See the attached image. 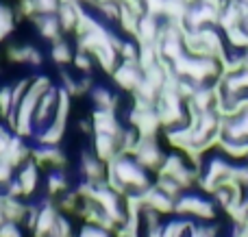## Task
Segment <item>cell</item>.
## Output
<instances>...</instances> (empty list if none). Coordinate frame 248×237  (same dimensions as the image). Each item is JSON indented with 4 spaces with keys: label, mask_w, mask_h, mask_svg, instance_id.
<instances>
[{
    "label": "cell",
    "mask_w": 248,
    "mask_h": 237,
    "mask_svg": "<svg viewBox=\"0 0 248 237\" xmlns=\"http://www.w3.org/2000/svg\"><path fill=\"white\" fill-rule=\"evenodd\" d=\"M107 174L116 177L128 192H137V194L144 192L146 187L153 185L150 172L148 170H144L135 159H133V157H128V155H118L113 161H109L107 163Z\"/></svg>",
    "instance_id": "6da1fadb"
},
{
    "label": "cell",
    "mask_w": 248,
    "mask_h": 237,
    "mask_svg": "<svg viewBox=\"0 0 248 237\" xmlns=\"http://www.w3.org/2000/svg\"><path fill=\"white\" fill-rule=\"evenodd\" d=\"M153 183H155V185H157L166 196H170L172 200L181 198V194L185 192L183 187H181L179 183L174 181V178H172V177H163V174H155V181H153Z\"/></svg>",
    "instance_id": "7402d4cb"
},
{
    "label": "cell",
    "mask_w": 248,
    "mask_h": 237,
    "mask_svg": "<svg viewBox=\"0 0 248 237\" xmlns=\"http://www.w3.org/2000/svg\"><path fill=\"white\" fill-rule=\"evenodd\" d=\"M77 237H113V233H107V231L94 224H83V229L77 233Z\"/></svg>",
    "instance_id": "83f0119b"
},
{
    "label": "cell",
    "mask_w": 248,
    "mask_h": 237,
    "mask_svg": "<svg viewBox=\"0 0 248 237\" xmlns=\"http://www.w3.org/2000/svg\"><path fill=\"white\" fill-rule=\"evenodd\" d=\"M92 57H94V59L98 61V65L103 68V72H107V74H111L113 70L118 68V59H120L118 50H116V48H113L109 42L105 44V46H100Z\"/></svg>",
    "instance_id": "ffe728a7"
},
{
    "label": "cell",
    "mask_w": 248,
    "mask_h": 237,
    "mask_svg": "<svg viewBox=\"0 0 248 237\" xmlns=\"http://www.w3.org/2000/svg\"><path fill=\"white\" fill-rule=\"evenodd\" d=\"M111 78L122 91L133 94L135 87L140 85L141 78H144V72H141L140 63H128V61H122V63L111 72Z\"/></svg>",
    "instance_id": "52a82bcc"
},
{
    "label": "cell",
    "mask_w": 248,
    "mask_h": 237,
    "mask_svg": "<svg viewBox=\"0 0 248 237\" xmlns=\"http://www.w3.org/2000/svg\"><path fill=\"white\" fill-rule=\"evenodd\" d=\"M65 137V126L63 124H57V122H50L46 129L37 131L33 135V142L37 146H59Z\"/></svg>",
    "instance_id": "2e32d148"
},
{
    "label": "cell",
    "mask_w": 248,
    "mask_h": 237,
    "mask_svg": "<svg viewBox=\"0 0 248 237\" xmlns=\"http://www.w3.org/2000/svg\"><path fill=\"white\" fill-rule=\"evenodd\" d=\"M55 203H57V209H59L61 213H65V216H77L78 209H81V205H83V200L77 192L70 190V192H65L63 196L55 198Z\"/></svg>",
    "instance_id": "44dd1931"
},
{
    "label": "cell",
    "mask_w": 248,
    "mask_h": 237,
    "mask_svg": "<svg viewBox=\"0 0 248 237\" xmlns=\"http://www.w3.org/2000/svg\"><path fill=\"white\" fill-rule=\"evenodd\" d=\"M59 76H61V83H63L61 87H63V89H68V94L72 96V98H77V96H78V83L74 81L68 72H61Z\"/></svg>",
    "instance_id": "1f68e13d"
},
{
    "label": "cell",
    "mask_w": 248,
    "mask_h": 237,
    "mask_svg": "<svg viewBox=\"0 0 248 237\" xmlns=\"http://www.w3.org/2000/svg\"><path fill=\"white\" fill-rule=\"evenodd\" d=\"M78 131L85 135H94V129H92V120H78Z\"/></svg>",
    "instance_id": "d590c367"
},
{
    "label": "cell",
    "mask_w": 248,
    "mask_h": 237,
    "mask_svg": "<svg viewBox=\"0 0 248 237\" xmlns=\"http://www.w3.org/2000/svg\"><path fill=\"white\" fill-rule=\"evenodd\" d=\"M92 150L98 157L100 161L109 163L113 161L118 155H120V142L113 135H105V133H94V139H92Z\"/></svg>",
    "instance_id": "7c38bea8"
},
{
    "label": "cell",
    "mask_w": 248,
    "mask_h": 237,
    "mask_svg": "<svg viewBox=\"0 0 248 237\" xmlns=\"http://www.w3.org/2000/svg\"><path fill=\"white\" fill-rule=\"evenodd\" d=\"M31 159L42 168L48 170H65L68 168V155L61 146H35L31 152Z\"/></svg>",
    "instance_id": "277c9868"
},
{
    "label": "cell",
    "mask_w": 248,
    "mask_h": 237,
    "mask_svg": "<svg viewBox=\"0 0 248 237\" xmlns=\"http://www.w3.org/2000/svg\"><path fill=\"white\" fill-rule=\"evenodd\" d=\"M22 237H24V235H22Z\"/></svg>",
    "instance_id": "8d00e7d4"
},
{
    "label": "cell",
    "mask_w": 248,
    "mask_h": 237,
    "mask_svg": "<svg viewBox=\"0 0 248 237\" xmlns=\"http://www.w3.org/2000/svg\"><path fill=\"white\" fill-rule=\"evenodd\" d=\"M35 4H37L39 15H52V13H57L61 2L59 0H35Z\"/></svg>",
    "instance_id": "f1b7e54d"
},
{
    "label": "cell",
    "mask_w": 248,
    "mask_h": 237,
    "mask_svg": "<svg viewBox=\"0 0 248 237\" xmlns=\"http://www.w3.org/2000/svg\"><path fill=\"white\" fill-rule=\"evenodd\" d=\"M77 83H78V96H85L94 89V83H92L90 76H83L81 81H77Z\"/></svg>",
    "instance_id": "e575fe53"
},
{
    "label": "cell",
    "mask_w": 248,
    "mask_h": 237,
    "mask_svg": "<svg viewBox=\"0 0 248 237\" xmlns=\"http://www.w3.org/2000/svg\"><path fill=\"white\" fill-rule=\"evenodd\" d=\"M120 61H128V63H137V57H140V44L135 42H122L120 48Z\"/></svg>",
    "instance_id": "d4e9b609"
},
{
    "label": "cell",
    "mask_w": 248,
    "mask_h": 237,
    "mask_svg": "<svg viewBox=\"0 0 248 237\" xmlns=\"http://www.w3.org/2000/svg\"><path fill=\"white\" fill-rule=\"evenodd\" d=\"M55 113H57V87L52 85L46 94L39 98L37 109H35V133L42 129H46L52 120H55Z\"/></svg>",
    "instance_id": "9c48e42d"
},
{
    "label": "cell",
    "mask_w": 248,
    "mask_h": 237,
    "mask_svg": "<svg viewBox=\"0 0 248 237\" xmlns=\"http://www.w3.org/2000/svg\"><path fill=\"white\" fill-rule=\"evenodd\" d=\"M50 237H77L74 235V229H72V222L68 220L65 213H59L55 220V226L50 231Z\"/></svg>",
    "instance_id": "cb8c5ba5"
},
{
    "label": "cell",
    "mask_w": 248,
    "mask_h": 237,
    "mask_svg": "<svg viewBox=\"0 0 248 237\" xmlns=\"http://www.w3.org/2000/svg\"><path fill=\"white\" fill-rule=\"evenodd\" d=\"M11 85H4L0 87V118L2 120H7L9 116H11Z\"/></svg>",
    "instance_id": "484cf974"
},
{
    "label": "cell",
    "mask_w": 248,
    "mask_h": 237,
    "mask_svg": "<svg viewBox=\"0 0 248 237\" xmlns=\"http://www.w3.org/2000/svg\"><path fill=\"white\" fill-rule=\"evenodd\" d=\"M35 22H37V29H39V33H42L44 39H48V42H52V44L61 39L63 29H61V24H59L57 13H52V15H37Z\"/></svg>",
    "instance_id": "e0dca14e"
},
{
    "label": "cell",
    "mask_w": 248,
    "mask_h": 237,
    "mask_svg": "<svg viewBox=\"0 0 248 237\" xmlns=\"http://www.w3.org/2000/svg\"><path fill=\"white\" fill-rule=\"evenodd\" d=\"M78 172H81L83 181L90 183H103L107 178V163L100 161L98 157L92 152H81V163H78Z\"/></svg>",
    "instance_id": "30bf717a"
},
{
    "label": "cell",
    "mask_w": 248,
    "mask_h": 237,
    "mask_svg": "<svg viewBox=\"0 0 248 237\" xmlns=\"http://www.w3.org/2000/svg\"><path fill=\"white\" fill-rule=\"evenodd\" d=\"M65 192H70V181L65 170H50L46 178V196L48 198H59Z\"/></svg>",
    "instance_id": "ac0fdd59"
},
{
    "label": "cell",
    "mask_w": 248,
    "mask_h": 237,
    "mask_svg": "<svg viewBox=\"0 0 248 237\" xmlns=\"http://www.w3.org/2000/svg\"><path fill=\"white\" fill-rule=\"evenodd\" d=\"M90 98L94 103V109H107V111H116V113L120 109V96L113 94L107 87L94 85V89L90 91Z\"/></svg>",
    "instance_id": "9a60e30c"
},
{
    "label": "cell",
    "mask_w": 248,
    "mask_h": 237,
    "mask_svg": "<svg viewBox=\"0 0 248 237\" xmlns=\"http://www.w3.org/2000/svg\"><path fill=\"white\" fill-rule=\"evenodd\" d=\"M4 194V192H2ZM2 209H4V218L9 222H16V224H24L26 213H29V203L24 198H13V196H2Z\"/></svg>",
    "instance_id": "5bb4252c"
},
{
    "label": "cell",
    "mask_w": 248,
    "mask_h": 237,
    "mask_svg": "<svg viewBox=\"0 0 248 237\" xmlns=\"http://www.w3.org/2000/svg\"><path fill=\"white\" fill-rule=\"evenodd\" d=\"M59 209H57V203L55 198H44L39 203V216H37V222H35V229L31 231L33 237H50V231L55 226V220L59 216Z\"/></svg>",
    "instance_id": "ba28073f"
},
{
    "label": "cell",
    "mask_w": 248,
    "mask_h": 237,
    "mask_svg": "<svg viewBox=\"0 0 248 237\" xmlns=\"http://www.w3.org/2000/svg\"><path fill=\"white\" fill-rule=\"evenodd\" d=\"M37 216H39V203H29V213H26V220H24V229L26 231H33L35 229V222H37Z\"/></svg>",
    "instance_id": "f546056e"
},
{
    "label": "cell",
    "mask_w": 248,
    "mask_h": 237,
    "mask_svg": "<svg viewBox=\"0 0 248 237\" xmlns=\"http://www.w3.org/2000/svg\"><path fill=\"white\" fill-rule=\"evenodd\" d=\"M50 59L55 61L57 65H68V63H72L74 52H72V48L68 46V42L59 39V42H55L50 48Z\"/></svg>",
    "instance_id": "603a6c76"
},
{
    "label": "cell",
    "mask_w": 248,
    "mask_h": 237,
    "mask_svg": "<svg viewBox=\"0 0 248 237\" xmlns=\"http://www.w3.org/2000/svg\"><path fill=\"white\" fill-rule=\"evenodd\" d=\"M72 63L77 65V70H78V72H83V74H90V70H92V55H87V52H81V50H78L77 55H74Z\"/></svg>",
    "instance_id": "4316f807"
},
{
    "label": "cell",
    "mask_w": 248,
    "mask_h": 237,
    "mask_svg": "<svg viewBox=\"0 0 248 237\" xmlns=\"http://www.w3.org/2000/svg\"><path fill=\"white\" fill-rule=\"evenodd\" d=\"M133 159L150 174H157V170L161 168L163 159H166V152L159 146V137H140Z\"/></svg>",
    "instance_id": "3957f363"
},
{
    "label": "cell",
    "mask_w": 248,
    "mask_h": 237,
    "mask_svg": "<svg viewBox=\"0 0 248 237\" xmlns=\"http://www.w3.org/2000/svg\"><path fill=\"white\" fill-rule=\"evenodd\" d=\"M81 2H74V4H68V2H61L59 9H57V17H59V24L63 29V33L68 30H74L77 29V22H78V13H81Z\"/></svg>",
    "instance_id": "d6986e66"
},
{
    "label": "cell",
    "mask_w": 248,
    "mask_h": 237,
    "mask_svg": "<svg viewBox=\"0 0 248 237\" xmlns=\"http://www.w3.org/2000/svg\"><path fill=\"white\" fill-rule=\"evenodd\" d=\"M31 152H33V146H29L24 137H20V135L13 133L11 144H9L7 152L2 155L0 161H4V163H9L13 170H17V168H22L26 161H31Z\"/></svg>",
    "instance_id": "8fae6325"
},
{
    "label": "cell",
    "mask_w": 248,
    "mask_h": 237,
    "mask_svg": "<svg viewBox=\"0 0 248 237\" xmlns=\"http://www.w3.org/2000/svg\"><path fill=\"white\" fill-rule=\"evenodd\" d=\"M174 216L189 218L198 222H214L218 216V205L209 194H194V192H183L181 198L174 203Z\"/></svg>",
    "instance_id": "7a4b0ae2"
},
{
    "label": "cell",
    "mask_w": 248,
    "mask_h": 237,
    "mask_svg": "<svg viewBox=\"0 0 248 237\" xmlns=\"http://www.w3.org/2000/svg\"><path fill=\"white\" fill-rule=\"evenodd\" d=\"M11 139H13V131L9 129V126L0 124V159H2V155L7 152V148H9V144H11Z\"/></svg>",
    "instance_id": "d6a6232c"
},
{
    "label": "cell",
    "mask_w": 248,
    "mask_h": 237,
    "mask_svg": "<svg viewBox=\"0 0 248 237\" xmlns=\"http://www.w3.org/2000/svg\"><path fill=\"white\" fill-rule=\"evenodd\" d=\"M140 196H141V203H144V209H153V211H157L159 216H174L176 200H172L170 196H166L155 183L150 187H146L144 192H140Z\"/></svg>",
    "instance_id": "8992f818"
},
{
    "label": "cell",
    "mask_w": 248,
    "mask_h": 237,
    "mask_svg": "<svg viewBox=\"0 0 248 237\" xmlns=\"http://www.w3.org/2000/svg\"><path fill=\"white\" fill-rule=\"evenodd\" d=\"M92 120V129L94 133H105V135H113V137L120 139L124 124L120 122L116 111H107V109H94L90 116Z\"/></svg>",
    "instance_id": "5b68a950"
},
{
    "label": "cell",
    "mask_w": 248,
    "mask_h": 237,
    "mask_svg": "<svg viewBox=\"0 0 248 237\" xmlns=\"http://www.w3.org/2000/svg\"><path fill=\"white\" fill-rule=\"evenodd\" d=\"M0 29L2 30H13V11L7 9L4 4H0Z\"/></svg>",
    "instance_id": "4dcf8cb0"
},
{
    "label": "cell",
    "mask_w": 248,
    "mask_h": 237,
    "mask_svg": "<svg viewBox=\"0 0 248 237\" xmlns=\"http://www.w3.org/2000/svg\"><path fill=\"white\" fill-rule=\"evenodd\" d=\"M16 178L20 181L22 190H24V198H31L39 190V165L33 159L26 161L22 168H17Z\"/></svg>",
    "instance_id": "4fadbf2b"
},
{
    "label": "cell",
    "mask_w": 248,
    "mask_h": 237,
    "mask_svg": "<svg viewBox=\"0 0 248 237\" xmlns=\"http://www.w3.org/2000/svg\"><path fill=\"white\" fill-rule=\"evenodd\" d=\"M0 237H22V229L16 222H2L0 224Z\"/></svg>",
    "instance_id": "836d02e7"
}]
</instances>
